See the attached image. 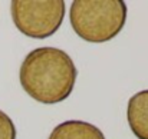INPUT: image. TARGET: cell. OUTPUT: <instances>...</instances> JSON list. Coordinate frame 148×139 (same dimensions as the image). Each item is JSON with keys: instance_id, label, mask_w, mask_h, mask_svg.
Segmentation results:
<instances>
[{"instance_id": "obj_2", "label": "cell", "mask_w": 148, "mask_h": 139, "mask_svg": "<svg viewBox=\"0 0 148 139\" xmlns=\"http://www.w3.org/2000/svg\"><path fill=\"white\" fill-rule=\"evenodd\" d=\"M69 20L73 32L89 43H105L121 33L127 22L122 0H75Z\"/></svg>"}, {"instance_id": "obj_5", "label": "cell", "mask_w": 148, "mask_h": 139, "mask_svg": "<svg viewBox=\"0 0 148 139\" xmlns=\"http://www.w3.org/2000/svg\"><path fill=\"white\" fill-rule=\"evenodd\" d=\"M48 139H105V135L89 122L65 121L53 128Z\"/></svg>"}, {"instance_id": "obj_4", "label": "cell", "mask_w": 148, "mask_h": 139, "mask_svg": "<svg viewBox=\"0 0 148 139\" xmlns=\"http://www.w3.org/2000/svg\"><path fill=\"white\" fill-rule=\"evenodd\" d=\"M127 121L131 132L138 139H148V89L130 97Z\"/></svg>"}, {"instance_id": "obj_1", "label": "cell", "mask_w": 148, "mask_h": 139, "mask_svg": "<svg viewBox=\"0 0 148 139\" xmlns=\"http://www.w3.org/2000/svg\"><path fill=\"white\" fill-rule=\"evenodd\" d=\"M78 70L72 57L58 47H38L20 65L19 80L23 91L39 103L55 105L73 92Z\"/></svg>"}, {"instance_id": "obj_3", "label": "cell", "mask_w": 148, "mask_h": 139, "mask_svg": "<svg viewBox=\"0 0 148 139\" xmlns=\"http://www.w3.org/2000/svg\"><path fill=\"white\" fill-rule=\"evenodd\" d=\"M12 20L17 30L32 39H46L58 32L65 19L63 0H14Z\"/></svg>"}, {"instance_id": "obj_6", "label": "cell", "mask_w": 148, "mask_h": 139, "mask_svg": "<svg viewBox=\"0 0 148 139\" xmlns=\"http://www.w3.org/2000/svg\"><path fill=\"white\" fill-rule=\"evenodd\" d=\"M17 131L12 118L0 110V139H16Z\"/></svg>"}]
</instances>
